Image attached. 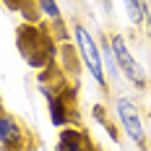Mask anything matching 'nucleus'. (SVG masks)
I'll use <instances>...</instances> for the list:
<instances>
[{"label":"nucleus","mask_w":151,"mask_h":151,"mask_svg":"<svg viewBox=\"0 0 151 151\" xmlns=\"http://www.w3.org/2000/svg\"><path fill=\"white\" fill-rule=\"evenodd\" d=\"M76 45H78V55H81L83 65L89 68L91 78L99 86H104L107 76H104V68H102V55H99V47H96V42H94V37L89 34L86 26H76Z\"/></svg>","instance_id":"obj_1"},{"label":"nucleus","mask_w":151,"mask_h":151,"mask_svg":"<svg viewBox=\"0 0 151 151\" xmlns=\"http://www.w3.org/2000/svg\"><path fill=\"white\" fill-rule=\"evenodd\" d=\"M109 45H112V50H115V58H117V65H120V73L125 76L133 86L143 89V86H146V70H143V68L138 65V60L130 55L125 39H122L120 34H115V37L109 39Z\"/></svg>","instance_id":"obj_2"},{"label":"nucleus","mask_w":151,"mask_h":151,"mask_svg":"<svg viewBox=\"0 0 151 151\" xmlns=\"http://www.w3.org/2000/svg\"><path fill=\"white\" fill-rule=\"evenodd\" d=\"M115 107H117V120H120L125 136L130 138L133 143L143 146V143H146V130H143V122H141V115H138L136 102H130L128 96H120Z\"/></svg>","instance_id":"obj_3"},{"label":"nucleus","mask_w":151,"mask_h":151,"mask_svg":"<svg viewBox=\"0 0 151 151\" xmlns=\"http://www.w3.org/2000/svg\"><path fill=\"white\" fill-rule=\"evenodd\" d=\"M24 143H26L24 128L8 112L0 109V146L5 151H24Z\"/></svg>","instance_id":"obj_4"},{"label":"nucleus","mask_w":151,"mask_h":151,"mask_svg":"<svg viewBox=\"0 0 151 151\" xmlns=\"http://www.w3.org/2000/svg\"><path fill=\"white\" fill-rule=\"evenodd\" d=\"M58 151H89V138L76 128H65L60 133Z\"/></svg>","instance_id":"obj_5"},{"label":"nucleus","mask_w":151,"mask_h":151,"mask_svg":"<svg viewBox=\"0 0 151 151\" xmlns=\"http://www.w3.org/2000/svg\"><path fill=\"white\" fill-rule=\"evenodd\" d=\"M99 55H102V68H104V76L109 73V81H112V83H117V78H120V65H117V58H115L112 45L107 42L104 47H99Z\"/></svg>","instance_id":"obj_6"},{"label":"nucleus","mask_w":151,"mask_h":151,"mask_svg":"<svg viewBox=\"0 0 151 151\" xmlns=\"http://www.w3.org/2000/svg\"><path fill=\"white\" fill-rule=\"evenodd\" d=\"M47 102H50V117L55 125H68V102L63 96H55L47 91Z\"/></svg>","instance_id":"obj_7"},{"label":"nucleus","mask_w":151,"mask_h":151,"mask_svg":"<svg viewBox=\"0 0 151 151\" xmlns=\"http://www.w3.org/2000/svg\"><path fill=\"white\" fill-rule=\"evenodd\" d=\"M122 5H125V13L130 18V24L133 26H141L143 24V5H141V0H122Z\"/></svg>","instance_id":"obj_8"},{"label":"nucleus","mask_w":151,"mask_h":151,"mask_svg":"<svg viewBox=\"0 0 151 151\" xmlns=\"http://www.w3.org/2000/svg\"><path fill=\"white\" fill-rule=\"evenodd\" d=\"M37 5H39V11L50 18V21H55V24H60V8L55 5V0H37Z\"/></svg>","instance_id":"obj_9"},{"label":"nucleus","mask_w":151,"mask_h":151,"mask_svg":"<svg viewBox=\"0 0 151 151\" xmlns=\"http://www.w3.org/2000/svg\"><path fill=\"white\" fill-rule=\"evenodd\" d=\"M141 5H143V16H146L149 29H151V0H141Z\"/></svg>","instance_id":"obj_10"},{"label":"nucleus","mask_w":151,"mask_h":151,"mask_svg":"<svg viewBox=\"0 0 151 151\" xmlns=\"http://www.w3.org/2000/svg\"><path fill=\"white\" fill-rule=\"evenodd\" d=\"M102 5H104V11H112V0H99Z\"/></svg>","instance_id":"obj_11"},{"label":"nucleus","mask_w":151,"mask_h":151,"mask_svg":"<svg viewBox=\"0 0 151 151\" xmlns=\"http://www.w3.org/2000/svg\"><path fill=\"white\" fill-rule=\"evenodd\" d=\"M8 3H11V5H13V8H16V5H21L24 0H8Z\"/></svg>","instance_id":"obj_12"}]
</instances>
